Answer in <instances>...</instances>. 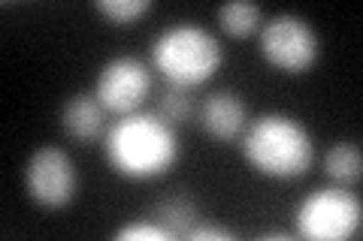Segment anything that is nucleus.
<instances>
[{
	"instance_id": "nucleus-7",
	"label": "nucleus",
	"mask_w": 363,
	"mask_h": 241,
	"mask_svg": "<svg viewBox=\"0 0 363 241\" xmlns=\"http://www.w3.org/2000/svg\"><path fill=\"white\" fill-rule=\"evenodd\" d=\"M152 66H145L140 57L133 54H118L100 66L97 82H94V97L104 102V109L112 114H130L145 106L152 97Z\"/></svg>"
},
{
	"instance_id": "nucleus-15",
	"label": "nucleus",
	"mask_w": 363,
	"mask_h": 241,
	"mask_svg": "<svg viewBox=\"0 0 363 241\" xmlns=\"http://www.w3.org/2000/svg\"><path fill=\"white\" fill-rule=\"evenodd\" d=\"M116 238L118 241H167V238H173V233L164 229L157 221H136V223L121 226Z\"/></svg>"
},
{
	"instance_id": "nucleus-6",
	"label": "nucleus",
	"mask_w": 363,
	"mask_h": 241,
	"mask_svg": "<svg viewBox=\"0 0 363 241\" xmlns=\"http://www.w3.org/2000/svg\"><path fill=\"white\" fill-rule=\"evenodd\" d=\"M25 190L40 208L58 211L76 199L79 175L73 157L58 145L37 148L25 163Z\"/></svg>"
},
{
	"instance_id": "nucleus-9",
	"label": "nucleus",
	"mask_w": 363,
	"mask_h": 241,
	"mask_svg": "<svg viewBox=\"0 0 363 241\" xmlns=\"http://www.w3.org/2000/svg\"><path fill=\"white\" fill-rule=\"evenodd\" d=\"M106 109L94 94L79 90V94L67 97L61 106V130L70 136L73 142H97L104 139L109 130Z\"/></svg>"
},
{
	"instance_id": "nucleus-11",
	"label": "nucleus",
	"mask_w": 363,
	"mask_h": 241,
	"mask_svg": "<svg viewBox=\"0 0 363 241\" xmlns=\"http://www.w3.org/2000/svg\"><path fill=\"white\" fill-rule=\"evenodd\" d=\"M260 6L252 4V0H230V4H221L218 6V25L224 33H230L236 40H245L252 33L260 30Z\"/></svg>"
},
{
	"instance_id": "nucleus-3",
	"label": "nucleus",
	"mask_w": 363,
	"mask_h": 241,
	"mask_svg": "<svg viewBox=\"0 0 363 241\" xmlns=\"http://www.w3.org/2000/svg\"><path fill=\"white\" fill-rule=\"evenodd\" d=\"M224 49L197 21H179L152 40V70L167 85L200 88L221 70Z\"/></svg>"
},
{
	"instance_id": "nucleus-13",
	"label": "nucleus",
	"mask_w": 363,
	"mask_h": 241,
	"mask_svg": "<svg viewBox=\"0 0 363 241\" xmlns=\"http://www.w3.org/2000/svg\"><path fill=\"white\" fill-rule=\"evenodd\" d=\"M155 221L161 223L164 229H169L173 233V238L176 235H185L191 226H194V221H197V208L191 205L188 199H167V202H161L155 208Z\"/></svg>"
},
{
	"instance_id": "nucleus-10",
	"label": "nucleus",
	"mask_w": 363,
	"mask_h": 241,
	"mask_svg": "<svg viewBox=\"0 0 363 241\" xmlns=\"http://www.w3.org/2000/svg\"><path fill=\"white\" fill-rule=\"evenodd\" d=\"M324 172L327 178L336 181L339 187H351L357 184L363 175V154L354 142H336L327 148L324 154Z\"/></svg>"
},
{
	"instance_id": "nucleus-4",
	"label": "nucleus",
	"mask_w": 363,
	"mask_h": 241,
	"mask_svg": "<svg viewBox=\"0 0 363 241\" xmlns=\"http://www.w3.org/2000/svg\"><path fill=\"white\" fill-rule=\"evenodd\" d=\"M363 205L345 187L312 190L294 211V235L309 241H345L360 233Z\"/></svg>"
},
{
	"instance_id": "nucleus-2",
	"label": "nucleus",
	"mask_w": 363,
	"mask_h": 241,
	"mask_svg": "<svg viewBox=\"0 0 363 241\" xmlns=\"http://www.w3.org/2000/svg\"><path fill=\"white\" fill-rule=\"evenodd\" d=\"M242 160L272 181H297L312 169L315 142L306 124L285 112H267L242 130Z\"/></svg>"
},
{
	"instance_id": "nucleus-14",
	"label": "nucleus",
	"mask_w": 363,
	"mask_h": 241,
	"mask_svg": "<svg viewBox=\"0 0 363 241\" xmlns=\"http://www.w3.org/2000/svg\"><path fill=\"white\" fill-rule=\"evenodd\" d=\"M94 9L106 21H112V25L128 28V25H136V21L149 13L152 4L149 0H97Z\"/></svg>"
},
{
	"instance_id": "nucleus-16",
	"label": "nucleus",
	"mask_w": 363,
	"mask_h": 241,
	"mask_svg": "<svg viewBox=\"0 0 363 241\" xmlns=\"http://www.w3.org/2000/svg\"><path fill=\"white\" fill-rule=\"evenodd\" d=\"M185 238L191 241H233L236 235L230 233V229H221V226H191Z\"/></svg>"
},
{
	"instance_id": "nucleus-1",
	"label": "nucleus",
	"mask_w": 363,
	"mask_h": 241,
	"mask_svg": "<svg viewBox=\"0 0 363 241\" xmlns=\"http://www.w3.org/2000/svg\"><path fill=\"white\" fill-rule=\"evenodd\" d=\"M182 145L173 124L157 112H130L109 124L104 157L116 175L128 181H155L179 163Z\"/></svg>"
},
{
	"instance_id": "nucleus-8",
	"label": "nucleus",
	"mask_w": 363,
	"mask_h": 241,
	"mask_svg": "<svg viewBox=\"0 0 363 241\" xmlns=\"http://www.w3.org/2000/svg\"><path fill=\"white\" fill-rule=\"evenodd\" d=\"M197 121L209 139L233 142V139H240L242 130L248 127L245 100L236 94V90H212V94L200 102Z\"/></svg>"
},
{
	"instance_id": "nucleus-12",
	"label": "nucleus",
	"mask_w": 363,
	"mask_h": 241,
	"mask_svg": "<svg viewBox=\"0 0 363 241\" xmlns=\"http://www.w3.org/2000/svg\"><path fill=\"white\" fill-rule=\"evenodd\" d=\"M157 114H161L167 124H173L176 130L182 124H188L194 118V97H191V90L179 88V85H167L161 90V97H157Z\"/></svg>"
},
{
	"instance_id": "nucleus-5",
	"label": "nucleus",
	"mask_w": 363,
	"mask_h": 241,
	"mask_svg": "<svg viewBox=\"0 0 363 241\" xmlns=\"http://www.w3.org/2000/svg\"><path fill=\"white\" fill-rule=\"evenodd\" d=\"M257 45L272 70L288 76L309 73L321 54V40H318L315 28L294 13H279L264 21L257 30Z\"/></svg>"
}]
</instances>
